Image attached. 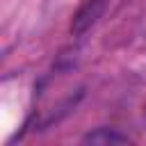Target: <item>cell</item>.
Returning a JSON list of instances; mask_svg holds the SVG:
<instances>
[{
	"instance_id": "7a4b0ae2",
	"label": "cell",
	"mask_w": 146,
	"mask_h": 146,
	"mask_svg": "<svg viewBox=\"0 0 146 146\" xmlns=\"http://www.w3.org/2000/svg\"><path fill=\"white\" fill-rule=\"evenodd\" d=\"M84 144H128L130 137L119 132L116 128H107V125H100L96 130H89L84 137H82Z\"/></svg>"
},
{
	"instance_id": "6da1fadb",
	"label": "cell",
	"mask_w": 146,
	"mask_h": 146,
	"mask_svg": "<svg viewBox=\"0 0 146 146\" xmlns=\"http://www.w3.org/2000/svg\"><path fill=\"white\" fill-rule=\"evenodd\" d=\"M110 0H82V5L78 7L73 21H71V34L73 36H82L84 32H89L98 18L105 14Z\"/></svg>"
}]
</instances>
